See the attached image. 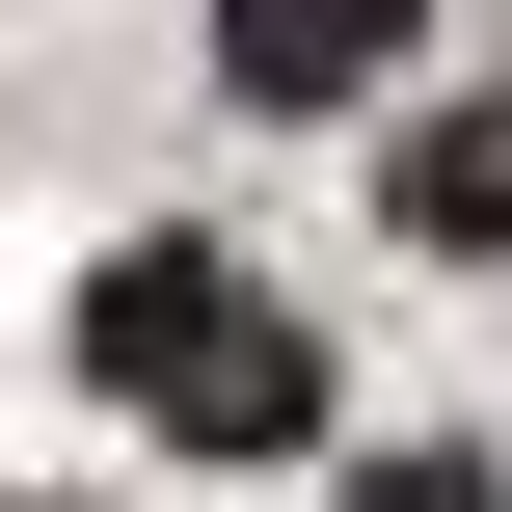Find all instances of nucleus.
Returning <instances> with one entry per match:
<instances>
[{"instance_id":"f257e3e1","label":"nucleus","mask_w":512,"mask_h":512,"mask_svg":"<svg viewBox=\"0 0 512 512\" xmlns=\"http://www.w3.org/2000/svg\"><path fill=\"white\" fill-rule=\"evenodd\" d=\"M81 378H108L135 432H189V459H324V351H297L270 270H216V243H108V270H81Z\"/></svg>"},{"instance_id":"f03ea898","label":"nucleus","mask_w":512,"mask_h":512,"mask_svg":"<svg viewBox=\"0 0 512 512\" xmlns=\"http://www.w3.org/2000/svg\"><path fill=\"white\" fill-rule=\"evenodd\" d=\"M405 27H432V0H216V81H243V108H351Z\"/></svg>"},{"instance_id":"7ed1b4c3","label":"nucleus","mask_w":512,"mask_h":512,"mask_svg":"<svg viewBox=\"0 0 512 512\" xmlns=\"http://www.w3.org/2000/svg\"><path fill=\"white\" fill-rule=\"evenodd\" d=\"M405 243H512V81L405 135Z\"/></svg>"},{"instance_id":"20e7f679","label":"nucleus","mask_w":512,"mask_h":512,"mask_svg":"<svg viewBox=\"0 0 512 512\" xmlns=\"http://www.w3.org/2000/svg\"><path fill=\"white\" fill-rule=\"evenodd\" d=\"M351 512H486V459H378V486H351Z\"/></svg>"}]
</instances>
